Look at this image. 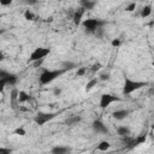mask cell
Returning a JSON list of instances; mask_svg holds the SVG:
<instances>
[{"mask_svg":"<svg viewBox=\"0 0 154 154\" xmlns=\"http://www.w3.org/2000/svg\"><path fill=\"white\" fill-rule=\"evenodd\" d=\"M65 71L63 69H54V70H48V69H43L42 72L38 76V81L40 84L42 85H48L51 84L53 81H55L58 77H60L61 75H64Z\"/></svg>","mask_w":154,"mask_h":154,"instance_id":"obj_1","label":"cell"},{"mask_svg":"<svg viewBox=\"0 0 154 154\" xmlns=\"http://www.w3.org/2000/svg\"><path fill=\"white\" fill-rule=\"evenodd\" d=\"M107 22L101 19V18H87L82 20V26L85 31V34H95L99 29H102V26Z\"/></svg>","mask_w":154,"mask_h":154,"instance_id":"obj_2","label":"cell"},{"mask_svg":"<svg viewBox=\"0 0 154 154\" xmlns=\"http://www.w3.org/2000/svg\"><path fill=\"white\" fill-rule=\"evenodd\" d=\"M149 83L148 82H144V81H135V79H131L130 77L125 76L124 77V85H123V94L124 95H130L132 94L134 91L148 85Z\"/></svg>","mask_w":154,"mask_h":154,"instance_id":"obj_3","label":"cell"},{"mask_svg":"<svg viewBox=\"0 0 154 154\" xmlns=\"http://www.w3.org/2000/svg\"><path fill=\"white\" fill-rule=\"evenodd\" d=\"M51 53V48L47 47H36L29 55V61L31 63H36L40 60H43L48 54Z\"/></svg>","mask_w":154,"mask_h":154,"instance_id":"obj_4","label":"cell"},{"mask_svg":"<svg viewBox=\"0 0 154 154\" xmlns=\"http://www.w3.org/2000/svg\"><path fill=\"white\" fill-rule=\"evenodd\" d=\"M57 116H58V113H55V112H37L36 116L34 117V122L36 123V125L43 126L48 122L53 120Z\"/></svg>","mask_w":154,"mask_h":154,"instance_id":"obj_5","label":"cell"},{"mask_svg":"<svg viewBox=\"0 0 154 154\" xmlns=\"http://www.w3.org/2000/svg\"><path fill=\"white\" fill-rule=\"evenodd\" d=\"M120 101H122V99L119 96H116V95H112V94H102L100 96L99 106L101 108H106L111 103H113V102H120Z\"/></svg>","mask_w":154,"mask_h":154,"instance_id":"obj_6","label":"cell"},{"mask_svg":"<svg viewBox=\"0 0 154 154\" xmlns=\"http://www.w3.org/2000/svg\"><path fill=\"white\" fill-rule=\"evenodd\" d=\"M0 79L5 81L6 85H16L18 82V76L16 73H12L4 69H0Z\"/></svg>","mask_w":154,"mask_h":154,"instance_id":"obj_7","label":"cell"},{"mask_svg":"<svg viewBox=\"0 0 154 154\" xmlns=\"http://www.w3.org/2000/svg\"><path fill=\"white\" fill-rule=\"evenodd\" d=\"M91 128H93V130H94L96 134H101V135H108V134H109L108 128H107V126L103 124V122H101L100 119L94 120L93 124H91Z\"/></svg>","mask_w":154,"mask_h":154,"instance_id":"obj_8","label":"cell"},{"mask_svg":"<svg viewBox=\"0 0 154 154\" xmlns=\"http://www.w3.org/2000/svg\"><path fill=\"white\" fill-rule=\"evenodd\" d=\"M70 153H71V147L69 146L57 144L51 149V154H70Z\"/></svg>","mask_w":154,"mask_h":154,"instance_id":"obj_9","label":"cell"},{"mask_svg":"<svg viewBox=\"0 0 154 154\" xmlns=\"http://www.w3.org/2000/svg\"><path fill=\"white\" fill-rule=\"evenodd\" d=\"M129 109H125V108H120V109H116L112 112V117L116 119V120H123L125 119L128 116H129Z\"/></svg>","mask_w":154,"mask_h":154,"instance_id":"obj_10","label":"cell"},{"mask_svg":"<svg viewBox=\"0 0 154 154\" xmlns=\"http://www.w3.org/2000/svg\"><path fill=\"white\" fill-rule=\"evenodd\" d=\"M84 10L82 8V7H79L78 10H76L75 11V13H73V23H75V25H79L81 23H82V18H83V14H84Z\"/></svg>","mask_w":154,"mask_h":154,"instance_id":"obj_11","label":"cell"},{"mask_svg":"<svg viewBox=\"0 0 154 154\" xmlns=\"http://www.w3.org/2000/svg\"><path fill=\"white\" fill-rule=\"evenodd\" d=\"M81 120H82V117H81V116H78V114H72V116H70V117L66 118L65 124L69 125V126H73V125H77Z\"/></svg>","mask_w":154,"mask_h":154,"instance_id":"obj_12","label":"cell"},{"mask_svg":"<svg viewBox=\"0 0 154 154\" xmlns=\"http://www.w3.org/2000/svg\"><path fill=\"white\" fill-rule=\"evenodd\" d=\"M31 100V95L30 94H28L26 91H24V90H19L18 91V103L20 102V103H24V102H28V101H30Z\"/></svg>","mask_w":154,"mask_h":154,"instance_id":"obj_13","label":"cell"},{"mask_svg":"<svg viewBox=\"0 0 154 154\" xmlns=\"http://www.w3.org/2000/svg\"><path fill=\"white\" fill-rule=\"evenodd\" d=\"M79 5H81V7H82L84 11H87V10H93V8L95 7V5H96V1H90V0H82V1L79 2Z\"/></svg>","mask_w":154,"mask_h":154,"instance_id":"obj_14","label":"cell"},{"mask_svg":"<svg viewBox=\"0 0 154 154\" xmlns=\"http://www.w3.org/2000/svg\"><path fill=\"white\" fill-rule=\"evenodd\" d=\"M117 134L123 138V137H126V136H130V129L125 125H120L117 128Z\"/></svg>","mask_w":154,"mask_h":154,"instance_id":"obj_15","label":"cell"},{"mask_svg":"<svg viewBox=\"0 0 154 154\" xmlns=\"http://www.w3.org/2000/svg\"><path fill=\"white\" fill-rule=\"evenodd\" d=\"M75 67H77V65L73 63V61H63L61 63V69L66 72V71H71L73 70Z\"/></svg>","mask_w":154,"mask_h":154,"instance_id":"obj_16","label":"cell"},{"mask_svg":"<svg viewBox=\"0 0 154 154\" xmlns=\"http://www.w3.org/2000/svg\"><path fill=\"white\" fill-rule=\"evenodd\" d=\"M109 148H111V143H109L108 141H101V142L96 146V149L100 150V152H107Z\"/></svg>","mask_w":154,"mask_h":154,"instance_id":"obj_17","label":"cell"},{"mask_svg":"<svg viewBox=\"0 0 154 154\" xmlns=\"http://www.w3.org/2000/svg\"><path fill=\"white\" fill-rule=\"evenodd\" d=\"M150 14H152V5H147V6L142 7V10H141V12H140V16H141L142 18H147V17H149Z\"/></svg>","mask_w":154,"mask_h":154,"instance_id":"obj_18","label":"cell"},{"mask_svg":"<svg viewBox=\"0 0 154 154\" xmlns=\"http://www.w3.org/2000/svg\"><path fill=\"white\" fill-rule=\"evenodd\" d=\"M97 83H99V79H97V78H91V79H89V82L85 84V91L91 90L94 87H96Z\"/></svg>","mask_w":154,"mask_h":154,"instance_id":"obj_19","label":"cell"},{"mask_svg":"<svg viewBox=\"0 0 154 154\" xmlns=\"http://www.w3.org/2000/svg\"><path fill=\"white\" fill-rule=\"evenodd\" d=\"M18 89H12V91H11V96H10V99H11V102H12V106L14 107V103L16 102H18Z\"/></svg>","mask_w":154,"mask_h":154,"instance_id":"obj_20","label":"cell"},{"mask_svg":"<svg viewBox=\"0 0 154 154\" xmlns=\"http://www.w3.org/2000/svg\"><path fill=\"white\" fill-rule=\"evenodd\" d=\"M24 18H25L26 20H34V19H35V14H34L30 10H25V11H24Z\"/></svg>","mask_w":154,"mask_h":154,"instance_id":"obj_21","label":"cell"},{"mask_svg":"<svg viewBox=\"0 0 154 154\" xmlns=\"http://www.w3.org/2000/svg\"><path fill=\"white\" fill-rule=\"evenodd\" d=\"M13 135H18V136H25V135H26V131H25V129H24L23 126H19V128H17V129L13 131Z\"/></svg>","mask_w":154,"mask_h":154,"instance_id":"obj_22","label":"cell"},{"mask_svg":"<svg viewBox=\"0 0 154 154\" xmlns=\"http://www.w3.org/2000/svg\"><path fill=\"white\" fill-rule=\"evenodd\" d=\"M12 148L8 147H0V154H12Z\"/></svg>","mask_w":154,"mask_h":154,"instance_id":"obj_23","label":"cell"},{"mask_svg":"<svg viewBox=\"0 0 154 154\" xmlns=\"http://www.w3.org/2000/svg\"><path fill=\"white\" fill-rule=\"evenodd\" d=\"M87 73V67H79L78 70H77V72H76V76L77 77H82V76H84Z\"/></svg>","mask_w":154,"mask_h":154,"instance_id":"obj_24","label":"cell"},{"mask_svg":"<svg viewBox=\"0 0 154 154\" xmlns=\"http://www.w3.org/2000/svg\"><path fill=\"white\" fill-rule=\"evenodd\" d=\"M136 8V2H130L126 7H125V11H128V12H131V11H134Z\"/></svg>","mask_w":154,"mask_h":154,"instance_id":"obj_25","label":"cell"},{"mask_svg":"<svg viewBox=\"0 0 154 154\" xmlns=\"http://www.w3.org/2000/svg\"><path fill=\"white\" fill-rule=\"evenodd\" d=\"M120 45H122L120 38H114V40L111 41V46H112V47H119Z\"/></svg>","mask_w":154,"mask_h":154,"instance_id":"obj_26","label":"cell"},{"mask_svg":"<svg viewBox=\"0 0 154 154\" xmlns=\"http://www.w3.org/2000/svg\"><path fill=\"white\" fill-rule=\"evenodd\" d=\"M101 67H102V65H101L100 63H96V64H94V65H93L91 71H93V72H96V71H99Z\"/></svg>","mask_w":154,"mask_h":154,"instance_id":"obj_27","label":"cell"},{"mask_svg":"<svg viewBox=\"0 0 154 154\" xmlns=\"http://www.w3.org/2000/svg\"><path fill=\"white\" fill-rule=\"evenodd\" d=\"M109 79V73H102L99 78V81H108Z\"/></svg>","mask_w":154,"mask_h":154,"instance_id":"obj_28","label":"cell"},{"mask_svg":"<svg viewBox=\"0 0 154 154\" xmlns=\"http://www.w3.org/2000/svg\"><path fill=\"white\" fill-rule=\"evenodd\" d=\"M5 88H6V83H5V81L0 79V93H4Z\"/></svg>","mask_w":154,"mask_h":154,"instance_id":"obj_29","label":"cell"},{"mask_svg":"<svg viewBox=\"0 0 154 154\" xmlns=\"http://www.w3.org/2000/svg\"><path fill=\"white\" fill-rule=\"evenodd\" d=\"M11 4H12V1H11V0H7V1L0 0V5H1V6H10Z\"/></svg>","mask_w":154,"mask_h":154,"instance_id":"obj_30","label":"cell"},{"mask_svg":"<svg viewBox=\"0 0 154 154\" xmlns=\"http://www.w3.org/2000/svg\"><path fill=\"white\" fill-rule=\"evenodd\" d=\"M53 94H54L55 96H59V95L61 94V89H60V88H55V89L53 90Z\"/></svg>","mask_w":154,"mask_h":154,"instance_id":"obj_31","label":"cell"},{"mask_svg":"<svg viewBox=\"0 0 154 154\" xmlns=\"http://www.w3.org/2000/svg\"><path fill=\"white\" fill-rule=\"evenodd\" d=\"M4 59H5V54H4V52H2V51H0V63H1Z\"/></svg>","mask_w":154,"mask_h":154,"instance_id":"obj_32","label":"cell"},{"mask_svg":"<svg viewBox=\"0 0 154 154\" xmlns=\"http://www.w3.org/2000/svg\"><path fill=\"white\" fill-rule=\"evenodd\" d=\"M5 31H6V29H0V36H1V35H2Z\"/></svg>","mask_w":154,"mask_h":154,"instance_id":"obj_33","label":"cell"}]
</instances>
